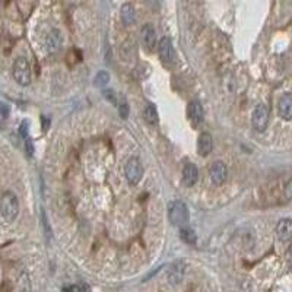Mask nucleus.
<instances>
[{
	"label": "nucleus",
	"mask_w": 292,
	"mask_h": 292,
	"mask_svg": "<svg viewBox=\"0 0 292 292\" xmlns=\"http://www.w3.org/2000/svg\"><path fill=\"white\" fill-rule=\"evenodd\" d=\"M0 215L12 224L19 215V200L13 192H5L0 196Z\"/></svg>",
	"instance_id": "nucleus-1"
},
{
	"label": "nucleus",
	"mask_w": 292,
	"mask_h": 292,
	"mask_svg": "<svg viewBox=\"0 0 292 292\" xmlns=\"http://www.w3.org/2000/svg\"><path fill=\"white\" fill-rule=\"evenodd\" d=\"M168 219L174 227H186L189 221V209L187 205L181 200H174L168 205Z\"/></svg>",
	"instance_id": "nucleus-2"
},
{
	"label": "nucleus",
	"mask_w": 292,
	"mask_h": 292,
	"mask_svg": "<svg viewBox=\"0 0 292 292\" xmlns=\"http://www.w3.org/2000/svg\"><path fill=\"white\" fill-rule=\"evenodd\" d=\"M12 75H13V79L21 86H28L31 83V66H29V62L25 57H18L13 62Z\"/></svg>",
	"instance_id": "nucleus-3"
},
{
	"label": "nucleus",
	"mask_w": 292,
	"mask_h": 292,
	"mask_svg": "<svg viewBox=\"0 0 292 292\" xmlns=\"http://www.w3.org/2000/svg\"><path fill=\"white\" fill-rule=\"evenodd\" d=\"M124 174H126V178L130 184H133V186L139 184V181L143 177V165L140 162V159L136 156L130 158L126 162V167H124Z\"/></svg>",
	"instance_id": "nucleus-4"
},
{
	"label": "nucleus",
	"mask_w": 292,
	"mask_h": 292,
	"mask_svg": "<svg viewBox=\"0 0 292 292\" xmlns=\"http://www.w3.org/2000/svg\"><path fill=\"white\" fill-rule=\"evenodd\" d=\"M251 124L257 132H265L269 124V108L265 104H257L253 110Z\"/></svg>",
	"instance_id": "nucleus-5"
},
{
	"label": "nucleus",
	"mask_w": 292,
	"mask_h": 292,
	"mask_svg": "<svg viewBox=\"0 0 292 292\" xmlns=\"http://www.w3.org/2000/svg\"><path fill=\"white\" fill-rule=\"evenodd\" d=\"M158 53L159 59L164 64H173L175 60V51H174L173 43L170 36H162L161 41L158 43Z\"/></svg>",
	"instance_id": "nucleus-6"
},
{
	"label": "nucleus",
	"mask_w": 292,
	"mask_h": 292,
	"mask_svg": "<svg viewBox=\"0 0 292 292\" xmlns=\"http://www.w3.org/2000/svg\"><path fill=\"white\" fill-rule=\"evenodd\" d=\"M184 275H186V263L182 260H178V262H174L173 265L168 267L167 279L171 286H178L184 279Z\"/></svg>",
	"instance_id": "nucleus-7"
},
{
	"label": "nucleus",
	"mask_w": 292,
	"mask_h": 292,
	"mask_svg": "<svg viewBox=\"0 0 292 292\" xmlns=\"http://www.w3.org/2000/svg\"><path fill=\"white\" fill-rule=\"evenodd\" d=\"M227 175H228V170H227V165L224 164L222 161H215L213 164L210 165V181L213 182L215 186H221L222 182L227 180Z\"/></svg>",
	"instance_id": "nucleus-8"
},
{
	"label": "nucleus",
	"mask_w": 292,
	"mask_h": 292,
	"mask_svg": "<svg viewBox=\"0 0 292 292\" xmlns=\"http://www.w3.org/2000/svg\"><path fill=\"white\" fill-rule=\"evenodd\" d=\"M140 40H142V44L143 48L148 51H152L156 46V32L154 25L151 24H146L140 29Z\"/></svg>",
	"instance_id": "nucleus-9"
},
{
	"label": "nucleus",
	"mask_w": 292,
	"mask_h": 292,
	"mask_svg": "<svg viewBox=\"0 0 292 292\" xmlns=\"http://www.w3.org/2000/svg\"><path fill=\"white\" fill-rule=\"evenodd\" d=\"M62 44H63L62 32H60L57 28H53V29L47 34L46 41H44L46 50L48 53H57V51L62 48Z\"/></svg>",
	"instance_id": "nucleus-10"
},
{
	"label": "nucleus",
	"mask_w": 292,
	"mask_h": 292,
	"mask_svg": "<svg viewBox=\"0 0 292 292\" xmlns=\"http://www.w3.org/2000/svg\"><path fill=\"white\" fill-rule=\"evenodd\" d=\"M276 235L281 241H289L292 240V219L283 218L276 225Z\"/></svg>",
	"instance_id": "nucleus-11"
},
{
	"label": "nucleus",
	"mask_w": 292,
	"mask_h": 292,
	"mask_svg": "<svg viewBox=\"0 0 292 292\" xmlns=\"http://www.w3.org/2000/svg\"><path fill=\"white\" fill-rule=\"evenodd\" d=\"M278 113L283 120H292V95L283 94L278 102Z\"/></svg>",
	"instance_id": "nucleus-12"
},
{
	"label": "nucleus",
	"mask_w": 292,
	"mask_h": 292,
	"mask_svg": "<svg viewBox=\"0 0 292 292\" xmlns=\"http://www.w3.org/2000/svg\"><path fill=\"white\" fill-rule=\"evenodd\" d=\"M199 178V170L194 164H187L182 168V182L186 187H193Z\"/></svg>",
	"instance_id": "nucleus-13"
},
{
	"label": "nucleus",
	"mask_w": 292,
	"mask_h": 292,
	"mask_svg": "<svg viewBox=\"0 0 292 292\" xmlns=\"http://www.w3.org/2000/svg\"><path fill=\"white\" fill-rule=\"evenodd\" d=\"M213 149V139L208 132L202 133L197 139V154L202 156H208Z\"/></svg>",
	"instance_id": "nucleus-14"
},
{
	"label": "nucleus",
	"mask_w": 292,
	"mask_h": 292,
	"mask_svg": "<svg viewBox=\"0 0 292 292\" xmlns=\"http://www.w3.org/2000/svg\"><path fill=\"white\" fill-rule=\"evenodd\" d=\"M189 119H190L194 127H197L203 121V107H202L199 101H192L189 104Z\"/></svg>",
	"instance_id": "nucleus-15"
},
{
	"label": "nucleus",
	"mask_w": 292,
	"mask_h": 292,
	"mask_svg": "<svg viewBox=\"0 0 292 292\" xmlns=\"http://www.w3.org/2000/svg\"><path fill=\"white\" fill-rule=\"evenodd\" d=\"M121 21L123 24L129 27V25H133L135 21H136V10H135V6L132 3H124L121 6Z\"/></svg>",
	"instance_id": "nucleus-16"
},
{
	"label": "nucleus",
	"mask_w": 292,
	"mask_h": 292,
	"mask_svg": "<svg viewBox=\"0 0 292 292\" xmlns=\"http://www.w3.org/2000/svg\"><path fill=\"white\" fill-rule=\"evenodd\" d=\"M178 232H180V238H181L186 244H192V246L193 244H196L197 235H196L194 229L190 228V227H181Z\"/></svg>",
	"instance_id": "nucleus-17"
},
{
	"label": "nucleus",
	"mask_w": 292,
	"mask_h": 292,
	"mask_svg": "<svg viewBox=\"0 0 292 292\" xmlns=\"http://www.w3.org/2000/svg\"><path fill=\"white\" fill-rule=\"evenodd\" d=\"M143 119L146 120V123H149V124H156L158 123V111H156V107L155 105H152V104H149L148 107L145 108L143 111Z\"/></svg>",
	"instance_id": "nucleus-18"
},
{
	"label": "nucleus",
	"mask_w": 292,
	"mask_h": 292,
	"mask_svg": "<svg viewBox=\"0 0 292 292\" xmlns=\"http://www.w3.org/2000/svg\"><path fill=\"white\" fill-rule=\"evenodd\" d=\"M18 292H31V279L27 272H22L18 278Z\"/></svg>",
	"instance_id": "nucleus-19"
},
{
	"label": "nucleus",
	"mask_w": 292,
	"mask_h": 292,
	"mask_svg": "<svg viewBox=\"0 0 292 292\" xmlns=\"http://www.w3.org/2000/svg\"><path fill=\"white\" fill-rule=\"evenodd\" d=\"M63 292H91V288L86 283H76V285L64 286Z\"/></svg>",
	"instance_id": "nucleus-20"
},
{
	"label": "nucleus",
	"mask_w": 292,
	"mask_h": 292,
	"mask_svg": "<svg viewBox=\"0 0 292 292\" xmlns=\"http://www.w3.org/2000/svg\"><path fill=\"white\" fill-rule=\"evenodd\" d=\"M110 82V75L107 72H104V70H101V72L97 73V76H95V81L94 83L97 85V86H100V88H104L107 83Z\"/></svg>",
	"instance_id": "nucleus-21"
},
{
	"label": "nucleus",
	"mask_w": 292,
	"mask_h": 292,
	"mask_svg": "<svg viewBox=\"0 0 292 292\" xmlns=\"http://www.w3.org/2000/svg\"><path fill=\"white\" fill-rule=\"evenodd\" d=\"M28 132H29V121L28 120H24L19 126V135L24 137V139H28Z\"/></svg>",
	"instance_id": "nucleus-22"
},
{
	"label": "nucleus",
	"mask_w": 292,
	"mask_h": 292,
	"mask_svg": "<svg viewBox=\"0 0 292 292\" xmlns=\"http://www.w3.org/2000/svg\"><path fill=\"white\" fill-rule=\"evenodd\" d=\"M9 105L3 101H0V119H6L9 116Z\"/></svg>",
	"instance_id": "nucleus-23"
},
{
	"label": "nucleus",
	"mask_w": 292,
	"mask_h": 292,
	"mask_svg": "<svg viewBox=\"0 0 292 292\" xmlns=\"http://www.w3.org/2000/svg\"><path fill=\"white\" fill-rule=\"evenodd\" d=\"M25 152H27V155L29 158H32V155H34V143H32V140L29 137L25 139Z\"/></svg>",
	"instance_id": "nucleus-24"
},
{
	"label": "nucleus",
	"mask_w": 292,
	"mask_h": 292,
	"mask_svg": "<svg viewBox=\"0 0 292 292\" xmlns=\"http://www.w3.org/2000/svg\"><path fill=\"white\" fill-rule=\"evenodd\" d=\"M119 113H120V117L121 119H127L129 116V105L126 102H121L119 105Z\"/></svg>",
	"instance_id": "nucleus-25"
},
{
	"label": "nucleus",
	"mask_w": 292,
	"mask_h": 292,
	"mask_svg": "<svg viewBox=\"0 0 292 292\" xmlns=\"http://www.w3.org/2000/svg\"><path fill=\"white\" fill-rule=\"evenodd\" d=\"M285 197H286L288 200H292V178L286 182V186H285Z\"/></svg>",
	"instance_id": "nucleus-26"
},
{
	"label": "nucleus",
	"mask_w": 292,
	"mask_h": 292,
	"mask_svg": "<svg viewBox=\"0 0 292 292\" xmlns=\"http://www.w3.org/2000/svg\"><path fill=\"white\" fill-rule=\"evenodd\" d=\"M104 97H105V98H108L113 104H116V97H114V92L111 91V89H108V91L105 89V91H104Z\"/></svg>",
	"instance_id": "nucleus-27"
},
{
	"label": "nucleus",
	"mask_w": 292,
	"mask_h": 292,
	"mask_svg": "<svg viewBox=\"0 0 292 292\" xmlns=\"http://www.w3.org/2000/svg\"><path fill=\"white\" fill-rule=\"evenodd\" d=\"M286 260H288V266H289V269L292 270V248L288 251V256H286Z\"/></svg>",
	"instance_id": "nucleus-28"
}]
</instances>
